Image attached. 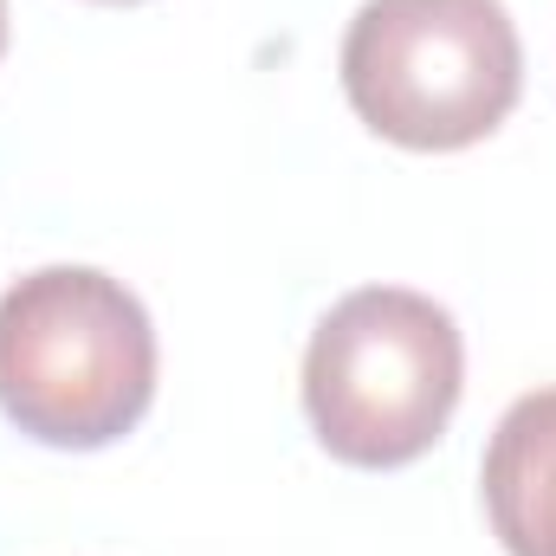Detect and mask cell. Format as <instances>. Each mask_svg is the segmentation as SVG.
<instances>
[{"label": "cell", "instance_id": "cell-1", "mask_svg": "<svg viewBox=\"0 0 556 556\" xmlns=\"http://www.w3.org/2000/svg\"><path fill=\"white\" fill-rule=\"evenodd\" d=\"M155 395V330L124 278L39 266L0 298V415L46 446H111Z\"/></svg>", "mask_w": 556, "mask_h": 556}, {"label": "cell", "instance_id": "cell-2", "mask_svg": "<svg viewBox=\"0 0 556 556\" xmlns=\"http://www.w3.org/2000/svg\"><path fill=\"white\" fill-rule=\"evenodd\" d=\"M453 317L408 285H363L304 350V415L343 466H408L459 408Z\"/></svg>", "mask_w": 556, "mask_h": 556}, {"label": "cell", "instance_id": "cell-3", "mask_svg": "<svg viewBox=\"0 0 556 556\" xmlns=\"http://www.w3.org/2000/svg\"><path fill=\"white\" fill-rule=\"evenodd\" d=\"M525 85V46L498 0H363L343 33V91L376 137L466 149L492 137Z\"/></svg>", "mask_w": 556, "mask_h": 556}, {"label": "cell", "instance_id": "cell-4", "mask_svg": "<svg viewBox=\"0 0 556 556\" xmlns=\"http://www.w3.org/2000/svg\"><path fill=\"white\" fill-rule=\"evenodd\" d=\"M485 518L511 556H556V389L511 402L485 446Z\"/></svg>", "mask_w": 556, "mask_h": 556}, {"label": "cell", "instance_id": "cell-5", "mask_svg": "<svg viewBox=\"0 0 556 556\" xmlns=\"http://www.w3.org/2000/svg\"><path fill=\"white\" fill-rule=\"evenodd\" d=\"M0 46H7V0H0Z\"/></svg>", "mask_w": 556, "mask_h": 556}]
</instances>
